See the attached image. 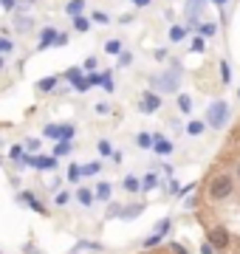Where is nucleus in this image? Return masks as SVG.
Returning <instances> with one entry per match:
<instances>
[{
  "label": "nucleus",
  "instance_id": "30",
  "mask_svg": "<svg viewBox=\"0 0 240 254\" xmlns=\"http://www.w3.org/2000/svg\"><path fill=\"white\" fill-rule=\"evenodd\" d=\"M232 82V68L226 60H221V85H229Z\"/></svg>",
  "mask_w": 240,
  "mask_h": 254
},
{
  "label": "nucleus",
  "instance_id": "8",
  "mask_svg": "<svg viewBox=\"0 0 240 254\" xmlns=\"http://www.w3.org/2000/svg\"><path fill=\"white\" fill-rule=\"evenodd\" d=\"M173 150H176V144H173L170 138H164L161 133H153V153L167 158V155H173Z\"/></svg>",
  "mask_w": 240,
  "mask_h": 254
},
{
  "label": "nucleus",
  "instance_id": "58",
  "mask_svg": "<svg viewBox=\"0 0 240 254\" xmlns=\"http://www.w3.org/2000/svg\"><path fill=\"white\" fill-rule=\"evenodd\" d=\"M0 68H3V57H0Z\"/></svg>",
  "mask_w": 240,
  "mask_h": 254
},
{
  "label": "nucleus",
  "instance_id": "39",
  "mask_svg": "<svg viewBox=\"0 0 240 254\" xmlns=\"http://www.w3.org/2000/svg\"><path fill=\"white\" fill-rule=\"evenodd\" d=\"M11 51H14V43L6 40V37H0V54H11Z\"/></svg>",
  "mask_w": 240,
  "mask_h": 254
},
{
  "label": "nucleus",
  "instance_id": "29",
  "mask_svg": "<svg viewBox=\"0 0 240 254\" xmlns=\"http://www.w3.org/2000/svg\"><path fill=\"white\" fill-rule=\"evenodd\" d=\"M74 138V125H60V138L57 141H71Z\"/></svg>",
  "mask_w": 240,
  "mask_h": 254
},
{
  "label": "nucleus",
  "instance_id": "34",
  "mask_svg": "<svg viewBox=\"0 0 240 254\" xmlns=\"http://www.w3.org/2000/svg\"><path fill=\"white\" fill-rule=\"evenodd\" d=\"M91 23H99V26H108V23H111V17H108L105 11H93V14H91Z\"/></svg>",
  "mask_w": 240,
  "mask_h": 254
},
{
  "label": "nucleus",
  "instance_id": "26",
  "mask_svg": "<svg viewBox=\"0 0 240 254\" xmlns=\"http://www.w3.org/2000/svg\"><path fill=\"white\" fill-rule=\"evenodd\" d=\"M96 150H99L102 158H113V144L108 141V138H102L99 144H96Z\"/></svg>",
  "mask_w": 240,
  "mask_h": 254
},
{
  "label": "nucleus",
  "instance_id": "51",
  "mask_svg": "<svg viewBox=\"0 0 240 254\" xmlns=\"http://www.w3.org/2000/svg\"><path fill=\"white\" fill-rule=\"evenodd\" d=\"M57 48H62V46H68V34H60L57 37V43H54Z\"/></svg>",
  "mask_w": 240,
  "mask_h": 254
},
{
  "label": "nucleus",
  "instance_id": "16",
  "mask_svg": "<svg viewBox=\"0 0 240 254\" xmlns=\"http://www.w3.org/2000/svg\"><path fill=\"white\" fill-rule=\"evenodd\" d=\"M74 150V141H57L54 144V158H62V155H68Z\"/></svg>",
  "mask_w": 240,
  "mask_h": 254
},
{
  "label": "nucleus",
  "instance_id": "53",
  "mask_svg": "<svg viewBox=\"0 0 240 254\" xmlns=\"http://www.w3.org/2000/svg\"><path fill=\"white\" fill-rule=\"evenodd\" d=\"M130 3H133V6H139V9H144V6H150V3H153V0H130Z\"/></svg>",
  "mask_w": 240,
  "mask_h": 254
},
{
  "label": "nucleus",
  "instance_id": "56",
  "mask_svg": "<svg viewBox=\"0 0 240 254\" xmlns=\"http://www.w3.org/2000/svg\"><path fill=\"white\" fill-rule=\"evenodd\" d=\"M215 6H226V3H229V0H212Z\"/></svg>",
  "mask_w": 240,
  "mask_h": 254
},
{
  "label": "nucleus",
  "instance_id": "55",
  "mask_svg": "<svg viewBox=\"0 0 240 254\" xmlns=\"http://www.w3.org/2000/svg\"><path fill=\"white\" fill-rule=\"evenodd\" d=\"M153 57H156V60H167V51H164V48H158V51H156Z\"/></svg>",
  "mask_w": 240,
  "mask_h": 254
},
{
  "label": "nucleus",
  "instance_id": "5",
  "mask_svg": "<svg viewBox=\"0 0 240 254\" xmlns=\"http://www.w3.org/2000/svg\"><path fill=\"white\" fill-rule=\"evenodd\" d=\"M164 105V99H161V93L158 91H144L139 99V110L141 113H156L158 108Z\"/></svg>",
  "mask_w": 240,
  "mask_h": 254
},
{
  "label": "nucleus",
  "instance_id": "24",
  "mask_svg": "<svg viewBox=\"0 0 240 254\" xmlns=\"http://www.w3.org/2000/svg\"><path fill=\"white\" fill-rule=\"evenodd\" d=\"M203 3H206V0H186V14H189V17H198V11L203 9Z\"/></svg>",
  "mask_w": 240,
  "mask_h": 254
},
{
  "label": "nucleus",
  "instance_id": "3",
  "mask_svg": "<svg viewBox=\"0 0 240 254\" xmlns=\"http://www.w3.org/2000/svg\"><path fill=\"white\" fill-rule=\"evenodd\" d=\"M23 167H34V170H40V173H48V170H57L60 161H57L54 155H40L37 153V155H23L17 170H23Z\"/></svg>",
  "mask_w": 240,
  "mask_h": 254
},
{
  "label": "nucleus",
  "instance_id": "35",
  "mask_svg": "<svg viewBox=\"0 0 240 254\" xmlns=\"http://www.w3.org/2000/svg\"><path fill=\"white\" fill-rule=\"evenodd\" d=\"M88 82H91V88L93 85H102L105 82V71H91L88 73Z\"/></svg>",
  "mask_w": 240,
  "mask_h": 254
},
{
  "label": "nucleus",
  "instance_id": "36",
  "mask_svg": "<svg viewBox=\"0 0 240 254\" xmlns=\"http://www.w3.org/2000/svg\"><path fill=\"white\" fill-rule=\"evenodd\" d=\"M161 240H164V237H161V235H156V232H153V235H150V237H144V249H156V246L161 243Z\"/></svg>",
  "mask_w": 240,
  "mask_h": 254
},
{
  "label": "nucleus",
  "instance_id": "10",
  "mask_svg": "<svg viewBox=\"0 0 240 254\" xmlns=\"http://www.w3.org/2000/svg\"><path fill=\"white\" fill-rule=\"evenodd\" d=\"M111 195H113V187L108 181H99L93 187V198L96 200H111Z\"/></svg>",
  "mask_w": 240,
  "mask_h": 254
},
{
  "label": "nucleus",
  "instance_id": "41",
  "mask_svg": "<svg viewBox=\"0 0 240 254\" xmlns=\"http://www.w3.org/2000/svg\"><path fill=\"white\" fill-rule=\"evenodd\" d=\"M9 155H11V161H20L23 158V144H11Z\"/></svg>",
  "mask_w": 240,
  "mask_h": 254
},
{
  "label": "nucleus",
  "instance_id": "48",
  "mask_svg": "<svg viewBox=\"0 0 240 254\" xmlns=\"http://www.w3.org/2000/svg\"><path fill=\"white\" fill-rule=\"evenodd\" d=\"M0 6L6 11H14V6H17V0H0Z\"/></svg>",
  "mask_w": 240,
  "mask_h": 254
},
{
  "label": "nucleus",
  "instance_id": "47",
  "mask_svg": "<svg viewBox=\"0 0 240 254\" xmlns=\"http://www.w3.org/2000/svg\"><path fill=\"white\" fill-rule=\"evenodd\" d=\"M96 113H99V116H108V113H111V105H108V102H99V105H96Z\"/></svg>",
  "mask_w": 240,
  "mask_h": 254
},
{
  "label": "nucleus",
  "instance_id": "27",
  "mask_svg": "<svg viewBox=\"0 0 240 254\" xmlns=\"http://www.w3.org/2000/svg\"><path fill=\"white\" fill-rule=\"evenodd\" d=\"M136 144H139L141 150H153V133H139V136H136Z\"/></svg>",
  "mask_w": 240,
  "mask_h": 254
},
{
  "label": "nucleus",
  "instance_id": "22",
  "mask_svg": "<svg viewBox=\"0 0 240 254\" xmlns=\"http://www.w3.org/2000/svg\"><path fill=\"white\" fill-rule=\"evenodd\" d=\"M170 229H173V218H161V220L156 223V235L167 237V235H170Z\"/></svg>",
  "mask_w": 240,
  "mask_h": 254
},
{
  "label": "nucleus",
  "instance_id": "59",
  "mask_svg": "<svg viewBox=\"0 0 240 254\" xmlns=\"http://www.w3.org/2000/svg\"><path fill=\"white\" fill-rule=\"evenodd\" d=\"M238 99H240V88H238Z\"/></svg>",
  "mask_w": 240,
  "mask_h": 254
},
{
  "label": "nucleus",
  "instance_id": "7",
  "mask_svg": "<svg viewBox=\"0 0 240 254\" xmlns=\"http://www.w3.org/2000/svg\"><path fill=\"white\" fill-rule=\"evenodd\" d=\"M17 200H20V203H28V206H31V212H37V215H48V206L37 198V195H34V192H28V190L20 192Z\"/></svg>",
  "mask_w": 240,
  "mask_h": 254
},
{
  "label": "nucleus",
  "instance_id": "18",
  "mask_svg": "<svg viewBox=\"0 0 240 254\" xmlns=\"http://www.w3.org/2000/svg\"><path fill=\"white\" fill-rule=\"evenodd\" d=\"M158 187V175L156 173H147L144 178H141V192H150V190H156Z\"/></svg>",
  "mask_w": 240,
  "mask_h": 254
},
{
  "label": "nucleus",
  "instance_id": "57",
  "mask_svg": "<svg viewBox=\"0 0 240 254\" xmlns=\"http://www.w3.org/2000/svg\"><path fill=\"white\" fill-rule=\"evenodd\" d=\"M235 178L240 181V161H238V167H235Z\"/></svg>",
  "mask_w": 240,
  "mask_h": 254
},
{
  "label": "nucleus",
  "instance_id": "46",
  "mask_svg": "<svg viewBox=\"0 0 240 254\" xmlns=\"http://www.w3.org/2000/svg\"><path fill=\"white\" fill-rule=\"evenodd\" d=\"M167 249H170V254H186V249L181 243H170Z\"/></svg>",
  "mask_w": 240,
  "mask_h": 254
},
{
  "label": "nucleus",
  "instance_id": "6",
  "mask_svg": "<svg viewBox=\"0 0 240 254\" xmlns=\"http://www.w3.org/2000/svg\"><path fill=\"white\" fill-rule=\"evenodd\" d=\"M153 88L164 93H176L178 91V76L176 73H161V76H153Z\"/></svg>",
  "mask_w": 240,
  "mask_h": 254
},
{
  "label": "nucleus",
  "instance_id": "32",
  "mask_svg": "<svg viewBox=\"0 0 240 254\" xmlns=\"http://www.w3.org/2000/svg\"><path fill=\"white\" fill-rule=\"evenodd\" d=\"M43 136L54 138V141H57V138H60V125H46V127H43Z\"/></svg>",
  "mask_w": 240,
  "mask_h": 254
},
{
  "label": "nucleus",
  "instance_id": "52",
  "mask_svg": "<svg viewBox=\"0 0 240 254\" xmlns=\"http://www.w3.org/2000/svg\"><path fill=\"white\" fill-rule=\"evenodd\" d=\"M178 190H181V184H178L176 178H170V192H173V195H176Z\"/></svg>",
  "mask_w": 240,
  "mask_h": 254
},
{
  "label": "nucleus",
  "instance_id": "38",
  "mask_svg": "<svg viewBox=\"0 0 240 254\" xmlns=\"http://www.w3.org/2000/svg\"><path fill=\"white\" fill-rule=\"evenodd\" d=\"M102 88H105L108 93H113V88H116V85H113V71H105V82H102Z\"/></svg>",
  "mask_w": 240,
  "mask_h": 254
},
{
  "label": "nucleus",
  "instance_id": "33",
  "mask_svg": "<svg viewBox=\"0 0 240 254\" xmlns=\"http://www.w3.org/2000/svg\"><path fill=\"white\" fill-rule=\"evenodd\" d=\"M105 54H121V43L119 40H108L105 43Z\"/></svg>",
  "mask_w": 240,
  "mask_h": 254
},
{
  "label": "nucleus",
  "instance_id": "11",
  "mask_svg": "<svg viewBox=\"0 0 240 254\" xmlns=\"http://www.w3.org/2000/svg\"><path fill=\"white\" fill-rule=\"evenodd\" d=\"M141 212H144V203H133V206H121L119 218H124V220H133V218H139Z\"/></svg>",
  "mask_w": 240,
  "mask_h": 254
},
{
  "label": "nucleus",
  "instance_id": "44",
  "mask_svg": "<svg viewBox=\"0 0 240 254\" xmlns=\"http://www.w3.org/2000/svg\"><path fill=\"white\" fill-rule=\"evenodd\" d=\"M192 190H198V184H186V187H181V190H178L176 195H178V198H184V195H189Z\"/></svg>",
  "mask_w": 240,
  "mask_h": 254
},
{
  "label": "nucleus",
  "instance_id": "60",
  "mask_svg": "<svg viewBox=\"0 0 240 254\" xmlns=\"http://www.w3.org/2000/svg\"><path fill=\"white\" fill-rule=\"evenodd\" d=\"M71 254H79V252H71Z\"/></svg>",
  "mask_w": 240,
  "mask_h": 254
},
{
  "label": "nucleus",
  "instance_id": "15",
  "mask_svg": "<svg viewBox=\"0 0 240 254\" xmlns=\"http://www.w3.org/2000/svg\"><path fill=\"white\" fill-rule=\"evenodd\" d=\"M57 82H60V76H46V79H40V82H37V91H40V93L54 91V88H57Z\"/></svg>",
  "mask_w": 240,
  "mask_h": 254
},
{
  "label": "nucleus",
  "instance_id": "49",
  "mask_svg": "<svg viewBox=\"0 0 240 254\" xmlns=\"http://www.w3.org/2000/svg\"><path fill=\"white\" fill-rule=\"evenodd\" d=\"M17 28H23V31L31 28V20H28V17H17Z\"/></svg>",
  "mask_w": 240,
  "mask_h": 254
},
{
  "label": "nucleus",
  "instance_id": "21",
  "mask_svg": "<svg viewBox=\"0 0 240 254\" xmlns=\"http://www.w3.org/2000/svg\"><path fill=\"white\" fill-rule=\"evenodd\" d=\"M82 76H85V68H76V65H74V68H68V71L62 73V79H68L71 85H74L76 79H82Z\"/></svg>",
  "mask_w": 240,
  "mask_h": 254
},
{
  "label": "nucleus",
  "instance_id": "14",
  "mask_svg": "<svg viewBox=\"0 0 240 254\" xmlns=\"http://www.w3.org/2000/svg\"><path fill=\"white\" fill-rule=\"evenodd\" d=\"M65 178H68L71 184H79V181H82V167H79V164H68V173H65Z\"/></svg>",
  "mask_w": 240,
  "mask_h": 254
},
{
  "label": "nucleus",
  "instance_id": "54",
  "mask_svg": "<svg viewBox=\"0 0 240 254\" xmlns=\"http://www.w3.org/2000/svg\"><path fill=\"white\" fill-rule=\"evenodd\" d=\"M201 254H215V249H212L209 243H203V246H201Z\"/></svg>",
  "mask_w": 240,
  "mask_h": 254
},
{
  "label": "nucleus",
  "instance_id": "61",
  "mask_svg": "<svg viewBox=\"0 0 240 254\" xmlns=\"http://www.w3.org/2000/svg\"><path fill=\"white\" fill-rule=\"evenodd\" d=\"M0 164H3V158H0Z\"/></svg>",
  "mask_w": 240,
  "mask_h": 254
},
{
  "label": "nucleus",
  "instance_id": "12",
  "mask_svg": "<svg viewBox=\"0 0 240 254\" xmlns=\"http://www.w3.org/2000/svg\"><path fill=\"white\" fill-rule=\"evenodd\" d=\"M121 187H124V192H130V195H136V192H141V181L136 178V175H124V181H121Z\"/></svg>",
  "mask_w": 240,
  "mask_h": 254
},
{
  "label": "nucleus",
  "instance_id": "31",
  "mask_svg": "<svg viewBox=\"0 0 240 254\" xmlns=\"http://www.w3.org/2000/svg\"><path fill=\"white\" fill-rule=\"evenodd\" d=\"M99 170H102V164H99V161L85 164V167H82V178H85V175H99Z\"/></svg>",
  "mask_w": 240,
  "mask_h": 254
},
{
  "label": "nucleus",
  "instance_id": "2",
  "mask_svg": "<svg viewBox=\"0 0 240 254\" xmlns=\"http://www.w3.org/2000/svg\"><path fill=\"white\" fill-rule=\"evenodd\" d=\"M209 127H215V130H221L226 122H229V105L223 99H218V102H212L209 108H206V119H203Z\"/></svg>",
  "mask_w": 240,
  "mask_h": 254
},
{
  "label": "nucleus",
  "instance_id": "1",
  "mask_svg": "<svg viewBox=\"0 0 240 254\" xmlns=\"http://www.w3.org/2000/svg\"><path fill=\"white\" fill-rule=\"evenodd\" d=\"M232 192H235V178L229 173H218L209 181V198L212 200H226Z\"/></svg>",
  "mask_w": 240,
  "mask_h": 254
},
{
  "label": "nucleus",
  "instance_id": "9",
  "mask_svg": "<svg viewBox=\"0 0 240 254\" xmlns=\"http://www.w3.org/2000/svg\"><path fill=\"white\" fill-rule=\"evenodd\" d=\"M57 37H60V31H57V28H43V31H40V43H37V51H48V48L54 46L57 43Z\"/></svg>",
  "mask_w": 240,
  "mask_h": 254
},
{
  "label": "nucleus",
  "instance_id": "45",
  "mask_svg": "<svg viewBox=\"0 0 240 254\" xmlns=\"http://www.w3.org/2000/svg\"><path fill=\"white\" fill-rule=\"evenodd\" d=\"M130 63H133V54H130V51H121V54H119V65L124 68V65H130Z\"/></svg>",
  "mask_w": 240,
  "mask_h": 254
},
{
  "label": "nucleus",
  "instance_id": "43",
  "mask_svg": "<svg viewBox=\"0 0 240 254\" xmlns=\"http://www.w3.org/2000/svg\"><path fill=\"white\" fill-rule=\"evenodd\" d=\"M68 198H71L68 192H57V195H54V203H57V206H65V203H68Z\"/></svg>",
  "mask_w": 240,
  "mask_h": 254
},
{
  "label": "nucleus",
  "instance_id": "4",
  "mask_svg": "<svg viewBox=\"0 0 240 254\" xmlns=\"http://www.w3.org/2000/svg\"><path fill=\"white\" fill-rule=\"evenodd\" d=\"M229 240L232 237L223 226H212L209 232H206V243L212 246L215 252H226V249H229Z\"/></svg>",
  "mask_w": 240,
  "mask_h": 254
},
{
  "label": "nucleus",
  "instance_id": "50",
  "mask_svg": "<svg viewBox=\"0 0 240 254\" xmlns=\"http://www.w3.org/2000/svg\"><path fill=\"white\" fill-rule=\"evenodd\" d=\"M93 68H96V57H88L85 60V71H93Z\"/></svg>",
  "mask_w": 240,
  "mask_h": 254
},
{
  "label": "nucleus",
  "instance_id": "40",
  "mask_svg": "<svg viewBox=\"0 0 240 254\" xmlns=\"http://www.w3.org/2000/svg\"><path fill=\"white\" fill-rule=\"evenodd\" d=\"M74 88H76V91H79V93L91 91V82H88V76H82V79H76V82H74Z\"/></svg>",
  "mask_w": 240,
  "mask_h": 254
},
{
  "label": "nucleus",
  "instance_id": "37",
  "mask_svg": "<svg viewBox=\"0 0 240 254\" xmlns=\"http://www.w3.org/2000/svg\"><path fill=\"white\" fill-rule=\"evenodd\" d=\"M206 51V43H203V37H192V54H203Z\"/></svg>",
  "mask_w": 240,
  "mask_h": 254
},
{
  "label": "nucleus",
  "instance_id": "23",
  "mask_svg": "<svg viewBox=\"0 0 240 254\" xmlns=\"http://www.w3.org/2000/svg\"><path fill=\"white\" fill-rule=\"evenodd\" d=\"M178 110H181V113H192V96L178 93Z\"/></svg>",
  "mask_w": 240,
  "mask_h": 254
},
{
  "label": "nucleus",
  "instance_id": "20",
  "mask_svg": "<svg viewBox=\"0 0 240 254\" xmlns=\"http://www.w3.org/2000/svg\"><path fill=\"white\" fill-rule=\"evenodd\" d=\"M65 11H68L71 17H79V14L85 11V0H71V3L65 6Z\"/></svg>",
  "mask_w": 240,
  "mask_h": 254
},
{
  "label": "nucleus",
  "instance_id": "28",
  "mask_svg": "<svg viewBox=\"0 0 240 254\" xmlns=\"http://www.w3.org/2000/svg\"><path fill=\"white\" fill-rule=\"evenodd\" d=\"M198 34L201 37H215L218 34V26H215V23H201V26H198Z\"/></svg>",
  "mask_w": 240,
  "mask_h": 254
},
{
  "label": "nucleus",
  "instance_id": "25",
  "mask_svg": "<svg viewBox=\"0 0 240 254\" xmlns=\"http://www.w3.org/2000/svg\"><path fill=\"white\" fill-rule=\"evenodd\" d=\"M186 31H189L186 26H173L170 28V40H173V43H181V40L186 37Z\"/></svg>",
  "mask_w": 240,
  "mask_h": 254
},
{
  "label": "nucleus",
  "instance_id": "17",
  "mask_svg": "<svg viewBox=\"0 0 240 254\" xmlns=\"http://www.w3.org/2000/svg\"><path fill=\"white\" fill-rule=\"evenodd\" d=\"M74 31H79V34H88V31H91V20L85 17V14L74 17Z\"/></svg>",
  "mask_w": 240,
  "mask_h": 254
},
{
  "label": "nucleus",
  "instance_id": "19",
  "mask_svg": "<svg viewBox=\"0 0 240 254\" xmlns=\"http://www.w3.org/2000/svg\"><path fill=\"white\" fill-rule=\"evenodd\" d=\"M203 130H206V122H203V119H195V122L186 125V133H189V136H201Z\"/></svg>",
  "mask_w": 240,
  "mask_h": 254
},
{
  "label": "nucleus",
  "instance_id": "13",
  "mask_svg": "<svg viewBox=\"0 0 240 254\" xmlns=\"http://www.w3.org/2000/svg\"><path fill=\"white\" fill-rule=\"evenodd\" d=\"M76 200H79V203H82V206H91L93 200V190H88V187H79V190H76Z\"/></svg>",
  "mask_w": 240,
  "mask_h": 254
},
{
  "label": "nucleus",
  "instance_id": "42",
  "mask_svg": "<svg viewBox=\"0 0 240 254\" xmlns=\"http://www.w3.org/2000/svg\"><path fill=\"white\" fill-rule=\"evenodd\" d=\"M40 144H43L40 138H26V150H28V153H34V150L40 153Z\"/></svg>",
  "mask_w": 240,
  "mask_h": 254
}]
</instances>
